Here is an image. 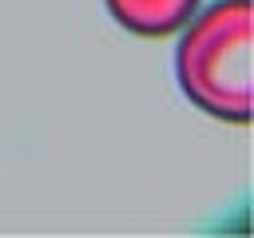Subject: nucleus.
Listing matches in <instances>:
<instances>
[{
	"mask_svg": "<svg viewBox=\"0 0 254 238\" xmlns=\"http://www.w3.org/2000/svg\"><path fill=\"white\" fill-rule=\"evenodd\" d=\"M250 52H254V8L250 0H210L198 8L175 44L179 91L222 123H250Z\"/></svg>",
	"mask_w": 254,
	"mask_h": 238,
	"instance_id": "1",
	"label": "nucleus"
},
{
	"mask_svg": "<svg viewBox=\"0 0 254 238\" xmlns=\"http://www.w3.org/2000/svg\"><path fill=\"white\" fill-rule=\"evenodd\" d=\"M202 0H103L107 16L131 32V36H143V40H163V36H175L194 12H198Z\"/></svg>",
	"mask_w": 254,
	"mask_h": 238,
	"instance_id": "2",
	"label": "nucleus"
}]
</instances>
